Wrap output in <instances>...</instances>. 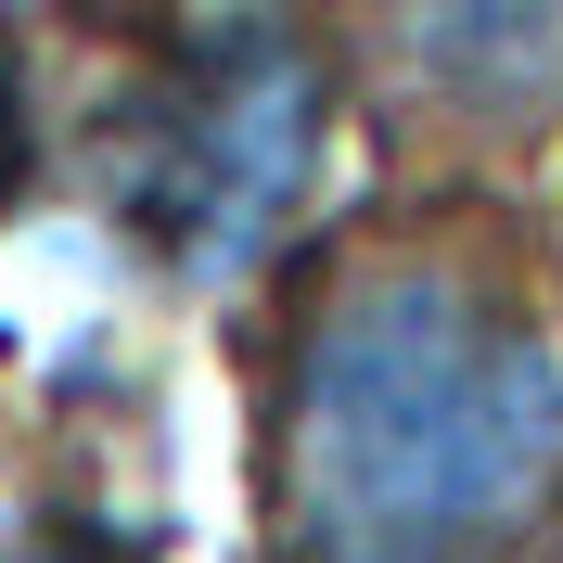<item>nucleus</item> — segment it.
Here are the masks:
<instances>
[{"label": "nucleus", "instance_id": "obj_4", "mask_svg": "<svg viewBox=\"0 0 563 563\" xmlns=\"http://www.w3.org/2000/svg\"><path fill=\"white\" fill-rule=\"evenodd\" d=\"M13 129H26V103H13V52H0V192H13V167H26V141H13Z\"/></svg>", "mask_w": 563, "mask_h": 563}, {"label": "nucleus", "instance_id": "obj_3", "mask_svg": "<svg viewBox=\"0 0 563 563\" xmlns=\"http://www.w3.org/2000/svg\"><path fill=\"white\" fill-rule=\"evenodd\" d=\"M372 90L422 129H563V0H358Z\"/></svg>", "mask_w": 563, "mask_h": 563}, {"label": "nucleus", "instance_id": "obj_2", "mask_svg": "<svg viewBox=\"0 0 563 563\" xmlns=\"http://www.w3.org/2000/svg\"><path fill=\"white\" fill-rule=\"evenodd\" d=\"M320 167V65L282 13H206L115 115V231L154 269H244Z\"/></svg>", "mask_w": 563, "mask_h": 563}, {"label": "nucleus", "instance_id": "obj_1", "mask_svg": "<svg viewBox=\"0 0 563 563\" xmlns=\"http://www.w3.org/2000/svg\"><path fill=\"white\" fill-rule=\"evenodd\" d=\"M563 512V320L499 244L320 256L269 397V563H526Z\"/></svg>", "mask_w": 563, "mask_h": 563}]
</instances>
